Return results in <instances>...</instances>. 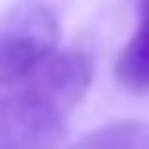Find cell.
Segmentation results:
<instances>
[{"instance_id":"3","label":"cell","mask_w":149,"mask_h":149,"mask_svg":"<svg viewBox=\"0 0 149 149\" xmlns=\"http://www.w3.org/2000/svg\"><path fill=\"white\" fill-rule=\"evenodd\" d=\"M22 84L72 115L93 84V56L84 47H56Z\"/></svg>"},{"instance_id":"4","label":"cell","mask_w":149,"mask_h":149,"mask_svg":"<svg viewBox=\"0 0 149 149\" xmlns=\"http://www.w3.org/2000/svg\"><path fill=\"white\" fill-rule=\"evenodd\" d=\"M115 81L130 93H149V0L137 3V31L115 59Z\"/></svg>"},{"instance_id":"1","label":"cell","mask_w":149,"mask_h":149,"mask_svg":"<svg viewBox=\"0 0 149 149\" xmlns=\"http://www.w3.org/2000/svg\"><path fill=\"white\" fill-rule=\"evenodd\" d=\"M59 47V16L44 0H19L0 13V90L16 87Z\"/></svg>"},{"instance_id":"5","label":"cell","mask_w":149,"mask_h":149,"mask_svg":"<svg viewBox=\"0 0 149 149\" xmlns=\"http://www.w3.org/2000/svg\"><path fill=\"white\" fill-rule=\"evenodd\" d=\"M72 149H149V127L134 118H118L84 134Z\"/></svg>"},{"instance_id":"2","label":"cell","mask_w":149,"mask_h":149,"mask_svg":"<svg viewBox=\"0 0 149 149\" xmlns=\"http://www.w3.org/2000/svg\"><path fill=\"white\" fill-rule=\"evenodd\" d=\"M68 115L25 84L0 93V149H59Z\"/></svg>"}]
</instances>
